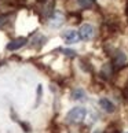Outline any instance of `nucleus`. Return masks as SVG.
I'll return each mask as SVG.
<instances>
[{
  "label": "nucleus",
  "instance_id": "13",
  "mask_svg": "<svg viewBox=\"0 0 128 133\" xmlns=\"http://www.w3.org/2000/svg\"><path fill=\"white\" fill-rule=\"evenodd\" d=\"M19 125H21V126L23 128V129H25V132H26V133L31 132V126H29L28 124H25V122H19Z\"/></svg>",
  "mask_w": 128,
  "mask_h": 133
},
{
  "label": "nucleus",
  "instance_id": "15",
  "mask_svg": "<svg viewBox=\"0 0 128 133\" xmlns=\"http://www.w3.org/2000/svg\"><path fill=\"white\" fill-rule=\"evenodd\" d=\"M125 12H127V17H128V0H127V7H125Z\"/></svg>",
  "mask_w": 128,
  "mask_h": 133
},
{
  "label": "nucleus",
  "instance_id": "7",
  "mask_svg": "<svg viewBox=\"0 0 128 133\" xmlns=\"http://www.w3.org/2000/svg\"><path fill=\"white\" fill-rule=\"evenodd\" d=\"M99 106H101L102 110L106 111V112H114V110H116L114 104H113L107 97H101L99 99Z\"/></svg>",
  "mask_w": 128,
  "mask_h": 133
},
{
  "label": "nucleus",
  "instance_id": "2",
  "mask_svg": "<svg viewBox=\"0 0 128 133\" xmlns=\"http://www.w3.org/2000/svg\"><path fill=\"white\" fill-rule=\"evenodd\" d=\"M112 65H113V67H114L116 71L120 70V69H123L127 65V55L123 51H120V50L114 51L113 58H112Z\"/></svg>",
  "mask_w": 128,
  "mask_h": 133
},
{
  "label": "nucleus",
  "instance_id": "14",
  "mask_svg": "<svg viewBox=\"0 0 128 133\" xmlns=\"http://www.w3.org/2000/svg\"><path fill=\"white\" fill-rule=\"evenodd\" d=\"M40 97H41V85H39V88H37V103L40 100Z\"/></svg>",
  "mask_w": 128,
  "mask_h": 133
},
{
  "label": "nucleus",
  "instance_id": "8",
  "mask_svg": "<svg viewBox=\"0 0 128 133\" xmlns=\"http://www.w3.org/2000/svg\"><path fill=\"white\" fill-rule=\"evenodd\" d=\"M46 41H47V37L46 36H43V34H36L33 38H32V45L36 48V50H40V48L46 44Z\"/></svg>",
  "mask_w": 128,
  "mask_h": 133
},
{
  "label": "nucleus",
  "instance_id": "12",
  "mask_svg": "<svg viewBox=\"0 0 128 133\" xmlns=\"http://www.w3.org/2000/svg\"><path fill=\"white\" fill-rule=\"evenodd\" d=\"M63 54H65L66 56H76V51L73 50H61Z\"/></svg>",
  "mask_w": 128,
  "mask_h": 133
},
{
  "label": "nucleus",
  "instance_id": "5",
  "mask_svg": "<svg viewBox=\"0 0 128 133\" xmlns=\"http://www.w3.org/2000/svg\"><path fill=\"white\" fill-rule=\"evenodd\" d=\"M26 43H28V38H26V37L14 38V40H11V41L7 44V50H8V51H17V50H19V48L25 47Z\"/></svg>",
  "mask_w": 128,
  "mask_h": 133
},
{
  "label": "nucleus",
  "instance_id": "16",
  "mask_svg": "<svg viewBox=\"0 0 128 133\" xmlns=\"http://www.w3.org/2000/svg\"><path fill=\"white\" fill-rule=\"evenodd\" d=\"M127 133H128V132H127Z\"/></svg>",
  "mask_w": 128,
  "mask_h": 133
},
{
  "label": "nucleus",
  "instance_id": "6",
  "mask_svg": "<svg viewBox=\"0 0 128 133\" xmlns=\"http://www.w3.org/2000/svg\"><path fill=\"white\" fill-rule=\"evenodd\" d=\"M55 14V3L52 2H47L43 4V10H41V15L47 19H51L52 15Z\"/></svg>",
  "mask_w": 128,
  "mask_h": 133
},
{
  "label": "nucleus",
  "instance_id": "3",
  "mask_svg": "<svg viewBox=\"0 0 128 133\" xmlns=\"http://www.w3.org/2000/svg\"><path fill=\"white\" fill-rule=\"evenodd\" d=\"M78 36H80L81 40H91L94 37V26L90 25V23H86V25H81L78 29Z\"/></svg>",
  "mask_w": 128,
  "mask_h": 133
},
{
  "label": "nucleus",
  "instance_id": "1",
  "mask_svg": "<svg viewBox=\"0 0 128 133\" xmlns=\"http://www.w3.org/2000/svg\"><path fill=\"white\" fill-rule=\"evenodd\" d=\"M86 115H87V110L84 107H75L68 112L66 119L68 122H72V124H78V122H83Z\"/></svg>",
  "mask_w": 128,
  "mask_h": 133
},
{
  "label": "nucleus",
  "instance_id": "9",
  "mask_svg": "<svg viewBox=\"0 0 128 133\" xmlns=\"http://www.w3.org/2000/svg\"><path fill=\"white\" fill-rule=\"evenodd\" d=\"M70 97H72L73 100L84 102V100H86V97H87V95H86L84 89H81V88H76V89H73V91H72Z\"/></svg>",
  "mask_w": 128,
  "mask_h": 133
},
{
  "label": "nucleus",
  "instance_id": "4",
  "mask_svg": "<svg viewBox=\"0 0 128 133\" xmlns=\"http://www.w3.org/2000/svg\"><path fill=\"white\" fill-rule=\"evenodd\" d=\"M61 37H62V40L65 41L66 44H75L78 41V38H80V36H78V33L75 32V30H65V32H62L61 33Z\"/></svg>",
  "mask_w": 128,
  "mask_h": 133
},
{
  "label": "nucleus",
  "instance_id": "11",
  "mask_svg": "<svg viewBox=\"0 0 128 133\" xmlns=\"http://www.w3.org/2000/svg\"><path fill=\"white\" fill-rule=\"evenodd\" d=\"M8 22V15H0V28H3Z\"/></svg>",
  "mask_w": 128,
  "mask_h": 133
},
{
  "label": "nucleus",
  "instance_id": "10",
  "mask_svg": "<svg viewBox=\"0 0 128 133\" xmlns=\"http://www.w3.org/2000/svg\"><path fill=\"white\" fill-rule=\"evenodd\" d=\"M94 2L95 0H77V3H78V6H80L81 8H91L92 6H94Z\"/></svg>",
  "mask_w": 128,
  "mask_h": 133
}]
</instances>
